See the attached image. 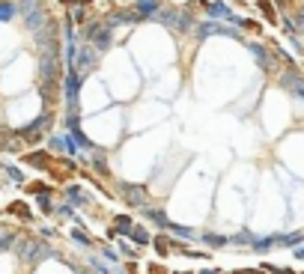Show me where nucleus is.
<instances>
[{
    "instance_id": "nucleus-7",
    "label": "nucleus",
    "mask_w": 304,
    "mask_h": 274,
    "mask_svg": "<svg viewBox=\"0 0 304 274\" xmlns=\"http://www.w3.org/2000/svg\"><path fill=\"white\" fill-rule=\"evenodd\" d=\"M179 274H185V271H179Z\"/></svg>"
},
{
    "instance_id": "nucleus-6",
    "label": "nucleus",
    "mask_w": 304,
    "mask_h": 274,
    "mask_svg": "<svg viewBox=\"0 0 304 274\" xmlns=\"http://www.w3.org/2000/svg\"><path fill=\"white\" fill-rule=\"evenodd\" d=\"M295 254H298V257H304V247H298V250H295Z\"/></svg>"
},
{
    "instance_id": "nucleus-1",
    "label": "nucleus",
    "mask_w": 304,
    "mask_h": 274,
    "mask_svg": "<svg viewBox=\"0 0 304 274\" xmlns=\"http://www.w3.org/2000/svg\"><path fill=\"white\" fill-rule=\"evenodd\" d=\"M287 27L292 30V33H301L304 36V9H298L295 18H287Z\"/></svg>"
},
{
    "instance_id": "nucleus-2",
    "label": "nucleus",
    "mask_w": 304,
    "mask_h": 274,
    "mask_svg": "<svg viewBox=\"0 0 304 274\" xmlns=\"http://www.w3.org/2000/svg\"><path fill=\"white\" fill-rule=\"evenodd\" d=\"M284 84H287L292 93H298V96L304 99V81H301V78H292V75H287V78H284Z\"/></svg>"
},
{
    "instance_id": "nucleus-3",
    "label": "nucleus",
    "mask_w": 304,
    "mask_h": 274,
    "mask_svg": "<svg viewBox=\"0 0 304 274\" xmlns=\"http://www.w3.org/2000/svg\"><path fill=\"white\" fill-rule=\"evenodd\" d=\"M132 236H135V241H137V244H146V241H149L146 230H132Z\"/></svg>"
},
{
    "instance_id": "nucleus-4",
    "label": "nucleus",
    "mask_w": 304,
    "mask_h": 274,
    "mask_svg": "<svg viewBox=\"0 0 304 274\" xmlns=\"http://www.w3.org/2000/svg\"><path fill=\"white\" fill-rule=\"evenodd\" d=\"M119 230H122V233H128V230H132V223H128V218H119V223H117Z\"/></svg>"
},
{
    "instance_id": "nucleus-5",
    "label": "nucleus",
    "mask_w": 304,
    "mask_h": 274,
    "mask_svg": "<svg viewBox=\"0 0 304 274\" xmlns=\"http://www.w3.org/2000/svg\"><path fill=\"white\" fill-rule=\"evenodd\" d=\"M259 6H263V12L269 18H274V12H271V6H269V0H259Z\"/></svg>"
}]
</instances>
